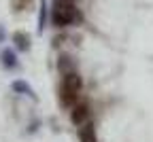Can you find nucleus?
<instances>
[{
  "instance_id": "obj_1",
  "label": "nucleus",
  "mask_w": 153,
  "mask_h": 142,
  "mask_svg": "<svg viewBox=\"0 0 153 142\" xmlns=\"http://www.w3.org/2000/svg\"><path fill=\"white\" fill-rule=\"evenodd\" d=\"M83 89V78L79 76V72L72 70L62 74V83H60V104L64 108H72L79 102V95Z\"/></svg>"
},
{
  "instance_id": "obj_2",
  "label": "nucleus",
  "mask_w": 153,
  "mask_h": 142,
  "mask_svg": "<svg viewBox=\"0 0 153 142\" xmlns=\"http://www.w3.org/2000/svg\"><path fill=\"white\" fill-rule=\"evenodd\" d=\"M81 13L74 7L72 0H53V11H51V21L55 28H68L72 24L81 21Z\"/></svg>"
},
{
  "instance_id": "obj_3",
  "label": "nucleus",
  "mask_w": 153,
  "mask_h": 142,
  "mask_svg": "<svg viewBox=\"0 0 153 142\" xmlns=\"http://www.w3.org/2000/svg\"><path fill=\"white\" fill-rule=\"evenodd\" d=\"M89 117H91V106L87 102H76L70 108V121L74 125H81L85 121H89Z\"/></svg>"
},
{
  "instance_id": "obj_4",
  "label": "nucleus",
  "mask_w": 153,
  "mask_h": 142,
  "mask_svg": "<svg viewBox=\"0 0 153 142\" xmlns=\"http://www.w3.org/2000/svg\"><path fill=\"white\" fill-rule=\"evenodd\" d=\"M76 136H79V142H98V136H96V127L91 121H85V123L79 125V132H76Z\"/></svg>"
},
{
  "instance_id": "obj_5",
  "label": "nucleus",
  "mask_w": 153,
  "mask_h": 142,
  "mask_svg": "<svg viewBox=\"0 0 153 142\" xmlns=\"http://www.w3.org/2000/svg\"><path fill=\"white\" fill-rule=\"evenodd\" d=\"M13 43L17 45L19 51H28L30 49V36L26 32H15L13 34Z\"/></svg>"
},
{
  "instance_id": "obj_6",
  "label": "nucleus",
  "mask_w": 153,
  "mask_h": 142,
  "mask_svg": "<svg viewBox=\"0 0 153 142\" xmlns=\"http://www.w3.org/2000/svg\"><path fill=\"white\" fill-rule=\"evenodd\" d=\"M57 70H60L62 74L72 72L74 70V59L70 55H60V59H57Z\"/></svg>"
},
{
  "instance_id": "obj_7",
  "label": "nucleus",
  "mask_w": 153,
  "mask_h": 142,
  "mask_svg": "<svg viewBox=\"0 0 153 142\" xmlns=\"http://www.w3.org/2000/svg\"><path fill=\"white\" fill-rule=\"evenodd\" d=\"M13 91H19V93H26V95H30V98H36L34 95V89L26 83V81H13Z\"/></svg>"
},
{
  "instance_id": "obj_8",
  "label": "nucleus",
  "mask_w": 153,
  "mask_h": 142,
  "mask_svg": "<svg viewBox=\"0 0 153 142\" xmlns=\"http://www.w3.org/2000/svg\"><path fill=\"white\" fill-rule=\"evenodd\" d=\"M0 57H2V64H4L7 68H15V66H17V57H15L13 49H4Z\"/></svg>"
}]
</instances>
